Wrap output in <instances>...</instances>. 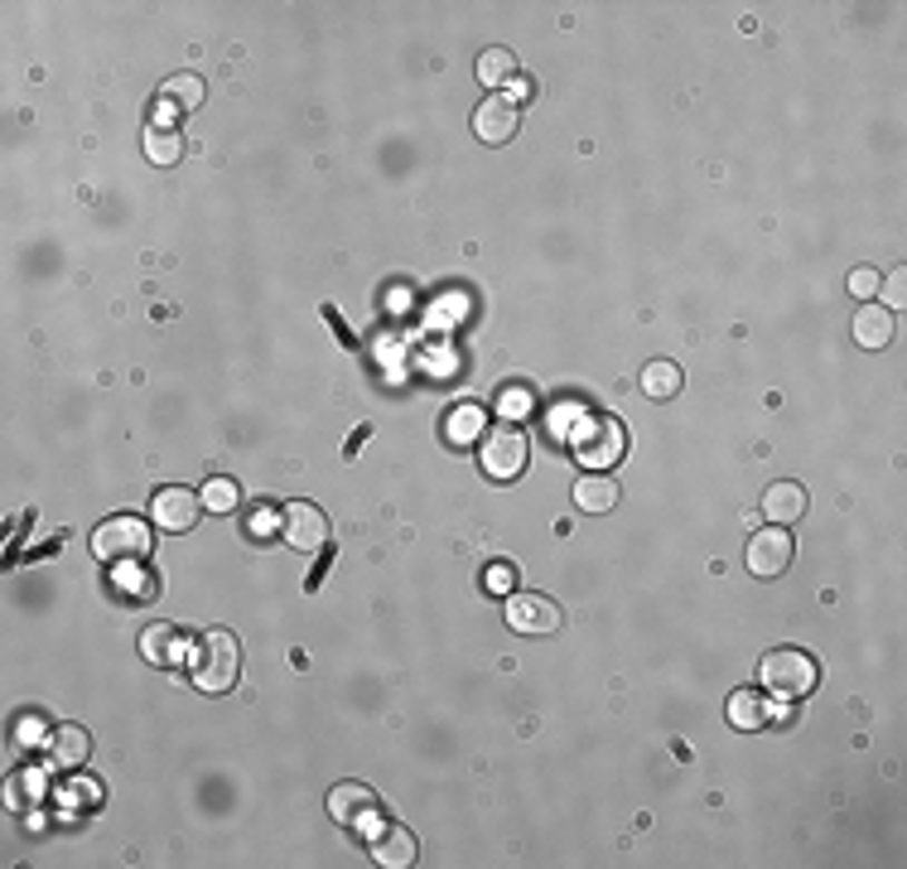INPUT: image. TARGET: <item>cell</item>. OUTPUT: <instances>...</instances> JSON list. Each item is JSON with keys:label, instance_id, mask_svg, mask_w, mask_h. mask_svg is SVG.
<instances>
[{"label": "cell", "instance_id": "30bf717a", "mask_svg": "<svg viewBox=\"0 0 907 869\" xmlns=\"http://www.w3.org/2000/svg\"><path fill=\"white\" fill-rule=\"evenodd\" d=\"M198 512H203V498L188 488H159L150 498V517H155V527H165V531H188L198 521Z\"/></svg>", "mask_w": 907, "mask_h": 869}, {"label": "cell", "instance_id": "52a82bcc", "mask_svg": "<svg viewBox=\"0 0 907 869\" xmlns=\"http://www.w3.org/2000/svg\"><path fill=\"white\" fill-rule=\"evenodd\" d=\"M507 628H517L526 637H546L560 628V604L550 599V594H536V589H521L507 599Z\"/></svg>", "mask_w": 907, "mask_h": 869}, {"label": "cell", "instance_id": "83f0119b", "mask_svg": "<svg viewBox=\"0 0 907 869\" xmlns=\"http://www.w3.org/2000/svg\"><path fill=\"white\" fill-rule=\"evenodd\" d=\"M879 285H884V275L874 271V266H859V271L850 275V290H855L859 300H874V295H879Z\"/></svg>", "mask_w": 907, "mask_h": 869}, {"label": "cell", "instance_id": "9a60e30c", "mask_svg": "<svg viewBox=\"0 0 907 869\" xmlns=\"http://www.w3.org/2000/svg\"><path fill=\"white\" fill-rule=\"evenodd\" d=\"M372 855L382 860L387 869H406V865H416V831H406V826H382V831L372 836Z\"/></svg>", "mask_w": 907, "mask_h": 869}, {"label": "cell", "instance_id": "d4e9b609", "mask_svg": "<svg viewBox=\"0 0 907 869\" xmlns=\"http://www.w3.org/2000/svg\"><path fill=\"white\" fill-rule=\"evenodd\" d=\"M49 724H43V715H20L14 720V744L20 749H35V744H49Z\"/></svg>", "mask_w": 907, "mask_h": 869}, {"label": "cell", "instance_id": "484cf974", "mask_svg": "<svg viewBox=\"0 0 907 869\" xmlns=\"http://www.w3.org/2000/svg\"><path fill=\"white\" fill-rule=\"evenodd\" d=\"M482 589H488V594H511V589H517V570H511L507 560H492L488 570H482Z\"/></svg>", "mask_w": 907, "mask_h": 869}, {"label": "cell", "instance_id": "2e32d148", "mask_svg": "<svg viewBox=\"0 0 907 869\" xmlns=\"http://www.w3.org/2000/svg\"><path fill=\"white\" fill-rule=\"evenodd\" d=\"M642 391H647L652 401H671V397H681V387H685V372H681V362L676 358H652L647 368H642Z\"/></svg>", "mask_w": 907, "mask_h": 869}, {"label": "cell", "instance_id": "6da1fadb", "mask_svg": "<svg viewBox=\"0 0 907 869\" xmlns=\"http://www.w3.org/2000/svg\"><path fill=\"white\" fill-rule=\"evenodd\" d=\"M188 666H194V686L208 691V695H223L237 686V666H242V647L232 633H203L194 643V657H188Z\"/></svg>", "mask_w": 907, "mask_h": 869}, {"label": "cell", "instance_id": "d6986e66", "mask_svg": "<svg viewBox=\"0 0 907 869\" xmlns=\"http://www.w3.org/2000/svg\"><path fill=\"white\" fill-rule=\"evenodd\" d=\"M87 753H92V739H87V730H78V724H58L49 734V759L58 768H78Z\"/></svg>", "mask_w": 907, "mask_h": 869}, {"label": "cell", "instance_id": "5b68a950", "mask_svg": "<svg viewBox=\"0 0 907 869\" xmlns=\"http://www.w3.org/2000/svg\"><path fill=\"white\" fill-rule=\"evenodd\" d=\"M329 817L339 826H348V831L368 836V840L387 826V811L377 802V792L362 788V782H339V788L329 792Z\"/></svg>", "mask_w": 907, "mask_h": 869}, {"label": "cell", "instance_id": "3957f363", "mask_svg": "<svg viewBox=\"0 0 907 869\" xmlns=\"http://www.w3.org/2000/svg\"><path fill=\"white\" fill-rule=\"evenodd\" d=\"M150 550H155L150 527H145V517H136V512H116L92 531V556L107 560V565H140Z\"/></svg>", "mask_w": 907, "mask_h": 869}, {"label": "cell", "instance_id": "ba28073f", "mask_svg": "<svg viewBox=\"0 0 907 869\" xmlns=\"http://www.w3.org/2000/svg\"><path fill=\"white\" fill-rule=\"evenodd\" d=\"M281 531L285 541L300 550V556H314V550L329 546V517L319 512L314 502H290L281 512Z\"/></svg>", "mask_w": 907, "mask_h": 869}, {"label": "cell", "instance_id": "cb8c5ba5", "mask_svg": "<svg viewBox=\"0 0 907 869\" xmlns=\"http://www.w3.org/2000/svg\"><path fill=\"white\" fill-rule=\"evenodd\" d=\"M237 502H242V488L232 484V478H213V484L203 488V507H208V512H237Z\"/></svg>", "mask_w": 907, "mask_h": 869}, {"label": "cell", "instance_id": "7402d4cb", "mask_svg": "<svg viewBox=\"0 0 907 869\" xmlns=\"http://www.w3.org/2000/svg\"><path fill=\"white\" fill-rule=\"evenodd\" d=\"M517 78V53L511 49H482L478 53V82L482 87H507Z\"/></svg>", "mask_w": 907, "mask_h": 869}, {"label": "cell", "instance_id": "ffe728a7", "mask_svg": "<svg viewBox=\"0 0 907 869\" xmlns=\"http://www.w3.org/2000/svg\"><path fill=\"white\" fill-rule=\"evenodd\" d=\"M729 724H734V730H763V724H768V701H763V691L743 686V691L729 695Z\"/></svg>", "mask_w": 907, "mask_h": 869}, {"label": "cell", "instance_id": "ac0fdd59", "mask_svg": "<svg viewBox=\"0 0 907 869\" xmlns=\"http://www.w3.org/2000/svg\"><path fill=\"white\" fill-rule=\"evenodd\" d=\"M888 339H894V310H884V304H865V310L855 314V343L859 348H888Z\"/></svg>", "mask_w": 907, "mask_h": 869}, {"label": "cell", "instance_id": "8fae6325", "mask_svg": "<svg viewBox=\"0 0 907 869\" xmlns=\"http://www.w3.org/2000/svg\"><path fill=\"white\" fill-rule=\"evenodd\" d=\"M140 652H145V662H155V666H179L184 657H194V643H188V633L174 628V623H155V628H145Z\"/></svg>", "mask_w": 907, "mask_h": 869}, {"label": "cell", "instance_id": "f1b7e54d", "mask_svg": "<svg viewBox=\"0 0 907 869\" xmlns=\"http://www.w3.org/2000/svg\"><path fill=\"white\" fill-rule=\"evenodd\" d=\"M275 527V517H271V507H256V517L252 521H246V531H252V536H266Z\"/></svg>", "mask_w": 907, "mask_h": 869}, {"label": "cell", "instance_id": "f546056e", "mask_svg": "<svg viewBox=\"0 0 907 869\" xmlns=\"http://www.w3.org/2000/svg\"><path fill=\"white\" fill-rule=\"evenodd\" d=\"M884 285H888V304H884V310H898V304H903V271H894Z\"/></svg>", "mask_w": 907, "mask_h": 869}, {"label": "cell", "instance_id": "9c48e42d", "mask_svg": "<svg viewBox=\"0 0 907 869\" xmlns=\"http://www.w3.org/2000/svg\"><path fill=\"white\" fill-rule=\"evenodd\" d=\"M792 531L787 527H763L749 541V570L758 575V579H778L787 565H792Z\"/></svg>", "mask_w": 907, "mask_h": 869}, {"label": "cell", "instance_id": "4316f807", "mask_svg": "<svg viewBox=\"0 0 907 869\" xmlns=\"http://www.w3.org/2000/svg\"><path fill=\"white\" fill-rule=\"evenodd\" d=\"M497 406H503V416H507V420H521L526 411H531V391H526V387H507Z\"/></svg>", "mask_w": 907, "mask_h": 869}, {"label": "cell", "instance_id": "277c9868", "mask_svg": "<svg viewBox=\"0 0 907 869\" xmlns=\"http://www.w3.org/2000/svg\"><path fill=\"white\" fill-rule=\"evenodd\" d=\"M478 459H482V473H492V478H517V473L526 469V459H531V445H526V434H521L517 420H497L492 430H482Z\"/></svg>", "mask_w": 907, "mask_h": 869}, {"label": "cell", "instance_id": "4dcf8cb0", "mask_svg": "<svg viewBox=\"0 0 907 869\" xmlns=\"http://www.w3.org/2000/svg\"><path fill=\"white\" fill-rule=\"evenodd\" d=\"M531 92H536V82H526V78H511V82H507V101H526Z\"/></svg>", "mask_w": 907, "mask_h": 869}, {"label": "cell", "instance_id": "7a4b0ae2", "mask_svg": "<svg viewBox=\"0 0 907 869\" xmlns=\"http://www.w3.org/2000/svg\"><path fill=\"white\" fill-rule=\"evenodd\" d=\"M758 676H763V686L772 695H782V701H801V695L816 691L821 666H816V657L811 652H801V647H772V652H763V662H758Z\"/></svg>", "mask_w": 907, "mask_h": 869}, {"label": "cell", "instance_id": "4fadbf2b", "mask_svg": "<svg viewBox=\"0 0 907 869\" xmlns=\"http://www.w3.org/2000/svg\"><path fill=\"white\" fill-rule=\"evenodd\" d=\"M807 512V488L792 484V478H778V484L763 488V517L772 527H787V521H801Z\"/></svg>", "mask_w": 907, "mask_h": 869}, {"label": "cell", "instance_id": "7c38bea8", "mask_svg": "<svg viewBox=\"0 0 907 869\" xmlns=\"http://www.w3.org/2000/svg\"><path fill=\"white\" fill-rule=\"evenodd\" d=\"M474 136L482 145H507L511 136H517V107H511L507 97H488L474 111Z\"/></svg>", "mask_w": 907, "mask_h": 869}, {"label": "cell", "instance_id": "5bb4252c", "mask_svg": "<svg viewBox=\"0 0 907 869\" xmlns=\"http://www.w3.org/2000/svg\"><path fill=\"white\" fill-rule=\"evenodd\" d=\"M145 159H150V165H159V169H165V165H179V159H184V130L174 126L169 116H159V121L145 126Z\"/></svg>", "mask_w": 907, "mask_h": 869}, {"label": "cell", "instance_id": "8992f818", "mask_svg": "<svg viewBox=\"0 0 907 869\" xmlns=\"http://www.w3.org/2000/svg\"><path fill=\"white\" fill-rule=\"evenodd\" d=\"M575 440V455H579V463L584 469H613V463L623 459V449H627V434H623V426L613 416H594V420H584V426L569 434Z\"/></svg>", "mask_w": 907, "mask_h": 869}, {"label": "cell", "instance_id": "e0dca14e", "mask_svg": "<svg viewBox=\"0 0 907 869\" xmlns=\"http://www.w3.org/2000/svg\"><path fill=\"white\" fill-rule=\"evenodd\" d=\"M575 507L579 512H594V517L613 512V507H618V484H613L608 473H584L575 484Z\"/></svg>", "mask_w": 907, "mask_h": 869}, {"label": "cell", "instance_id": "44dd1931", "mask_svg": "<svg viewBox=\"0 0 907 869\" xmlns=\"http://www.w3.org/2000/svg\"><path fill=\"white\" fill-rule=\"evenodd\" d=\"M482 430H488L482 406H459V411H449V420H445L449 445H474V440H482Z\"/></svg>", "mask_w": 907, "mask_h": 869}, {"label": "cell", "instance_id": "603a6c76", "mask_svg": "<svg viewBox=\"0 0 907 869\" xmlns=\"http://www.w3.org/2000/svg\"><path fill=\"white\" fill-rule=\"evenodd\" d=\"M159 97H165V107H174V111H194V107H203V82L194 72H174Z\"/></svg>", "mask_w": 907, "mask_h": 869}]
</instances>
